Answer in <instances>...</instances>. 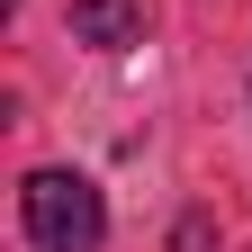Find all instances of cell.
Returning a JSON list of instances; mask_svg holds the SVG:
<instances>
[{"mask_svg":"<svg viewBox=\"0 0 252 252\" xmlns=\"http://www.w3.org/2000/svg\"><path fill=\"white\" fill-rule=\"evenodd\" d=\"M72 36L99 45V54L144 45V0H72Z\"/></svg>","mask_w":252,"mask_h":252,"instance_id":"7a4b0ae2","label":"cell"},{"mask_svg":"<svg viewBox=\"0 0 252 252\" xmlns=\"http://www.w3.org/2000/svg\"><path fill=\"white\" fill-rule=\"evenodd\" d=\"M18 225L36 252H99L108 243V207L81 171H27L18 189Z\"/></svg>","mask_w":252,"mask_h":252,"instance_id":"6da1fadb","label":"cell"}]
</instances>
